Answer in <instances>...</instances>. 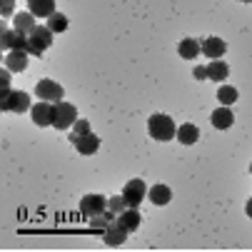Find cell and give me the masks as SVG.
<instances>
[{
  "label": "cell",
  "mask_w": 252,
  "mask_h": 252,
  "mask_svg": "<svg viewBox=\"0 0 252 252\" xmlns=\"http://www.w3.org/2000/svg\"><path fill=\"white\" fill-rule=\"evenodd\" d=\"M148 132H150L153 140H158V142H167V140H172V137L177 135V127H175V123H172L170 115H160V113H155V115L148 120Z\"/></svg>",
  "instance_id": "obj_1"
},
{
  "label": "cell",
  "mask_w": 252,
  "mask_h": 252,
  "mask_svg": "<svg viewBox=\"0 0 252 252\" xmlns=\"http://www.w3.org/2000/svg\"><path fill=\"white\" fill-rule=\"evenodd\" d=\"M28 40H30V55L32 58H43V53L53 45V30L48 25H38L30 35H28Z\"/></svg>",
  "instance_id": "obj_2"
},
{
  "label": "cell",
  "mask_w": 252,
  "mask_h": 252,
  "mask_svg": "<svg viewBox=\"0 0 252 252\" xmlns=\"http://www.w3.org/2000/svg\"><path fill=\"white\" fill-rule=\"evenodd\" d=\"M0 110H5V113H18V115L32 110V107H30V95L23 93V90H10L8 97L0 100Z\"/></svg>",
  "instance_id": "obj_3"
},
{
  "label": "cell",
  "mask_w": 252,
  "mask_h": 252,
  "mask_svg": "<svg viewBox=\"0 0 252 252\" xmlns=\"http://www.w3.org/2000/svg\"><path fill=\"white\" fill-rule=\"evenodd\" d=\"M78 123V110H75V105H70V102H55V118H53V127L58 130H67V127H73Z\"/></svg>",
  "instance_id": "obj_4"
},
{
  "label": "cell",
  "mask_w": 252,
  "mask_h": 252,
  "mask_svg": "<svg viewBox=\"0 0 252 252\" xmlns=\"http://www.w3.org/2000/svg\"><path fill=\"white\" fill-rule=\"evenodd\" d=\"M0 48H3L5 53L8 50H30V40H28V35L20 32V30H3V35H0Z\"/></svg>",
  "instance_id": "obj_5"
},
{
  "label": "cell",
  "mask_w": 252,
  "mask_h": 252,
  "mask_svg": "<svg viewBox=\"0 0 252 252\" xmlns=\"http://www.w3.org/2000/svg\"><path fill=\"white\" fill-rule=\"evenodd\" d=\"M35 95H38L40 100H48V102H63L65 90H63V85H58L55 80L43 78V80H38V85H35Z\"/></svg>",
  "instance_id": "obj_6"
},
{
  "label": "cell",
  "mask_w": 252,
  "mask_h": 252,
  "mask_svg": "<svg viewBox=\"0 0 252 252\" xmlns=\"http://www.w3.org/2000/svg\"><path fill=\"white\" fill-rule=\"evenodd\" d=\"M32 123L38 127H48L53 125V118H55V102H48V100H40L38 105H32Z\"/></svg>",
  "instance_id": "obj_7"
},
{
  "label": "cell",
  "mask_w": 252,
  "mask_h": 252,
  "mask_svg": "<svg viewBox=\"0 0 252 252\" xmlns=\"http://www.w3.org/2000/svg\"><path fill=\"white\" fill-rule=\"evenodd\" d=\"M102 210H107V197L102 195H85L80 200V215L83 218H95V215H100Z\"/></svg>",
  "instance_id": "obj_8"
},
{
  "label": "cell",
  "mask_w": 252,
  "mask_h": 252,
  "mask_svg": "<svg viewBox=\"0 0 252 252\" xmlns=\"http://www.w3.org/2000/svg\"><path fill=\"white\" fill-rule=\"evenodd\" d=\"M145 195H148V188H145L142 180H130V183L125 185V190H123V197L127 200V207H140V202L145 200Z\"/></svg>",
  "instance_id": "obj_9"
},
{
  "label": "cell",
  "mask_w": 252,
  "mask_h": 252,
  "mask_svg": "<svg viewBox=\"0 0 252 252\" xmlns=\"http://www.w3.org/2000/svg\"><path fill=\"white\" fill-rule=\"evenodd\" d=\"M70 140H73V145H75V150H78L80 155H95V153H97V148H100V137H97V135H93V132L73 135Z\"/></svg>",
  "instance_id": "obj_10"
},
{
  "label": "cell",
  "mask_w": 252,
  "mask_h": 252,
  "mask_svg": "<svg viewBox=\"0 0 252 252\" xmlns=\"http://www.w3.org/2000/svg\"><path fill=\"white\" fill-rule=\"evenodd\" d=\"M127 235H130V232H127L118 220L102 230V240H105V245H107V247H120V245L127 240Z\"/></svg>",
  "instance_id": "obj_11"
},
{
  "label": "cell",
  "mask_w": 252,
  "mask_h": 252,
  "mask_svg": "<svg viewBox=\"0 0 252 252\" xmlns=\"http://www.w3.org/2000/svg\"><path fill=\"white\" fill-rule=\"evenodd\" d=\"M225 50H227V45L220 38H205L202 40V55L210 58V60H220L225 55Z\"/></svg>",
  "instance_id": "obj_12"
},
{
  "label": "cell",
  "mask_w": 252,
  "mask_h": 252,
  "mask_svg": "<svg viewBox=\"0 0 252 252\" xmlns=\"http://www.w3.org/2000/svg\"><path fill=\"white\" fill-rule=\"evenodd\" d=\"M140 220H142V215H140L137 207H127V210H123V212L118 215V222H120L127 232H135V230L140 227Z\"/></svg>",
  "instance_id": "obj_13"
},
{
  "label": "cell",
  "mask_w": 252,
  "mask_h": 252,
  "mask_svg": "<svg viewBox=\"0 0 252 252\" xmlns=\"http://www.w3.org/2000/svg\"><path fill=\"white\" fill-rule=\"evenodd\" d=\"M28 55H30V53H25V50H8V55H5V67L10 70V73H20V70L28 67Z\"/></svg>",
  "instance_id": "obj_14"
},
{
  "label": "cell",
  "mask_w": 252,
  "mask_h": 252,
  "mask_svg": "<svg viewBox=\"0 0 252 252\" xmlns=\"http://www.w3.org/2000/svg\"><path fill=\"white\" fill-rule=\"evenodd\" d=\"M232 123H235V113L230 110V105H222L212 113V125L218 130H227V127H232Z\"/></svg>",
  "instance_id": "obj_15"
},
{
  "label": "cell",
  "mask_w": 252,
  "mask_h": 252,
  "mask_svg": "<svg viewBox=\"0 0 252 252\" xmlns=\"http://www.w3.org/2000/svg\"><path fill=\"white\" fill-rule=\"evenodd\" d=\"M28 8L35 18H50L55 13V0H28Z\"/></svg>",
  "instance_id": "obj_16"
},
{
  "label": "cell",
  "mask_w": 252,
  "mask_h": 252,
  "mask_svg": "<svg viewBox=\"0 0 252 252\" xmlns=\"http://www.w3.org/2000/svg\"><path fill=\"white\" fill-rule=\"evenodd\" d=\"M177 53H180V58H185V60H195V58L202 53V45H200V40H195V38H185V40H180Z\"/></svg>",
  "instance_id": "obj_17"
},
{
  "label": "cell",
  "mask_w": 252,
  "mask_h": 252,
  "mask_svg": "<svg viewBox=\"0 0 252 252\" xmlns=\"http://www.w3.org/2000/svg\"><path fill=\"white\" fill-rule=\"evenodd\" d=\"M183 145H195V142L200 140V130L192 125V123H185V125H180L177 127V135H175Z\"/></svg>",
  "instance_id": "obj_18"
},
{
  "label": "cell",
  "mask_w": 252,
  "mask_h": 252,
  "mask_svg": "<svg viewBox=\"0 0 252 252\" xmlns=\"http://www.w3.org/2000/svg\"><path fill=\"white\" fill-rule=\"evenodd\" d=\"M13 28L20 30V32H25V35H30L35 28H38V23H35V15L28 10V13H18V15L13 18Z\"/></svg>",
  "instance_id": "obj_19"
},
{
  "label": "cell",
  "mask_w": 252,
  "mask_h": 252,
  "mask_svg": "<svg viewBox=\"0 0 252 252\" xmlns=\"http://www.w3.org/2000/svg\"><path fill=\"white\" fill-rule=\"evenodd\" d=\"M148 197H150V202H155V205H167L170 200H172V190L167 188V185H153L150 190H148Z\"/></svg>",
  "instance_id": "obj_20"
},
{
  "label": "cell",
  "mask_w": 252,
  "mask_h": 252,
  "mask_svg": "<svg viewBox=\"0 0 252 252\" xmlns=\"http://www.w3.org/2000/svg\"><path fill=\"white\" fill-rule=\"evenodd\" d=\"M207 75H210V80H227V75H230V67L222 63V60H210V65H207Z\"/></svg>",
  "instance_id": "obj_21"
},
{
  "label": "cell",
  "mask_w": 252,
  "mask_h": 252,
  "mask_svg": "<svg viewBox=\"0 0 252 252\" xmlns=\"http://www.w3.org/2000/svg\"><path fill=\"white\" fill-rule=\"evenodd\" d=\"M118 220V215L113 210H102L100 215H95V218H90V227L93 230H105L107 225H113Z\"/></svg>",
  "instance_id": "obj_22"
},
{
  "label": "cell",
  "mask_w": 252,
  "mask_h": 252,
  "mask_svg": "<svg viewBox=\"0 0 252 252\" xmlns=\"http://www.w3.org/2000/svg\"><path fill=\"white\" fill-rule=\"evenodd\" d=\"M237 90L232 88V85H220V90H218V100H220V105H232V102H237Z\"/></svg>",
  "instance_id": "obj_23"
},
{
  "label": "cell",
  "mask_w": 252,
  "mask_h": 252,
  "mask_svg": "<svg viewBox=\"0 0 252 252\" xmlns=\"http://www.w3.org/2000/svg\"><path fill=\"white\" fill-rule=\"evenodd\" d=\"M48 28H50L53 32H63V30L67 28V18H65L63 13H53V15L48 18Z\"/></svg>",
  "instance_id": "obj_24"
},
{
  "label": "cell",
  "mask_w": 252,
  "mask_h": 252,
  "mask_svg": "<svg viewBox=\"0 0 252 252\" xmlns=\"http://www.w3.org/2000/svg\"><path fill=\"white\" fill-rule=\"evenodd\" d=\"M107 210H113L115 215H120L123 210H127V200L123 195H115V197H107Z\"/></svg>",
  "instance_id": "obj_25"
},
{
  "label": "cell",
  "mask_w": 252,
  "mask_h": 252,
  "mask_svg": "<svg viewBox=\"0 0 252 252\" xmlns=\"http://www.w3.org/2000/svg\"><path fill=\"white\" fill-rule=\"evenodd\" d=\"M73 127H75V132H73V135H85V132H90V123H88V120H83V118H78V123H75Z\"/></svg>",
  "instance_id": "obj_26"
},
{
  "label": "cell",
  "mask_w": 252,
  "mask_h": 252,
  "mask_svg": "<svg viewBox=\"0 0 252 252\" xmlns=\"http://www.w3.org/2000/svg\"><path fill=\"white\" fill-rule=\"evenodd\" d=\"M13 5H15V0H3V3H0V15L10 18L13 15Z\"/></svg>",
  "instance_id": "obj_27"
},
{
  "label": "cell",
  "mask_w": 252,
  "mask_h": 252,
  "mask_svg": "<svg viewBox=\"0 0 252 252\" xmlns=\"http://www.w3.org/2000/svg\"><path fill=\"white\" fill-rule=\"evenodd\" d=\"M192 75H195L197 80H210V75H207V67H202V65H197V67L192 70Z\"/></svg>",
  "instance_id": "obj_28"
},
{
  "label": "cell",
  "mask_w": 252,
  "mask_h": 252,
  "mask_svg": "<svg viewBox=\"0 0 252 252\" xmlns=\"http://www.w3.org/2000/svg\"><path fill=\"white\" fill-rule=\"evenodd\" d=\"M245 212H247V218L252 220V200H247V205H245Z\"/></svg>",
  "instance_id": "obj_29"
},
{
  "label": "cell",
  "mask_w": 252,
  "mask_h": 252,
  "mask_svg": "<svg viewBox=\"0 0 252 252\" xmlns=\"http://www.w3.org/2000/svg\"><path fill=\"white\" fill-rule=\"evenodd\" d=\"M240 3H252V0H240Z\"/></svg>",
  "instance_id": "obj_30"
},
{
  "label": "cell",
  "mask_w": 252,
  "mask_h": 252,
  "mask_svg": "<svg viewBox=\"0 0 252 252\" xmlns=\"http://www.w3.org/2000/svg\"><path fill=\"white\" fill-rule=\"evenodd\" d=\"M250 172H252V165H250Z\"/></svg>",
  "instance_id": "obj_31"
}]
</instances>
